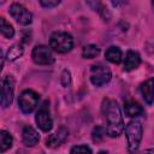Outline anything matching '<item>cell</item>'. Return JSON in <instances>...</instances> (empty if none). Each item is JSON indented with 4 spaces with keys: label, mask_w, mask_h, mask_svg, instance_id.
Returning a JSON list of instances; mask_svg holds the SVG:
<instances>
[{
    "label": "cell",
    "mask_w": 154,
    "mask_h": 154,
    "mask_svg": "<svg viewBox=\"0 0 154 154\" xmlns=\"http://www.w3.org/2000/svg\"><path fill=\"white\" fill-rule=\"evenodd\" d=\"M38 100H40L38 93H36L32 89H26L20 93L18 97V106L23 113L28 114L35 109V107L38 103Z\"/></svg>",
    "instance_id": "cell-4"
},
{
    "label": "cell",
    "mask_w": 154,
    "mask_h": 154,
    "mask_svg": "<svg viewBox=\"0 0 154 154\" xmlns=\"http://www.w3.org/2000/svg\"><path fill=\"white\" fill-rule=\"evenodd\" d=\"M85 1H87V4H88L94 11H97V12L102 13V10H105V8L102 7L100 0H85Z\"/></svg>",
    "instance_id": "cell-23"
},
{
    "label": "cell",
    "mask_w": 154,
    "mask_h": 154,
    "mask_svg": "<svg viewBox=\"0 0 154 154\" xmlns=\"http://www.w3.org/2000/svg\"><path fill=\"white\" fill-rule=\"evenodd\" d=\"M8 13L11 17L20 25H29L32 22V14L29 10H26L23 5L20 4H12Z\"/></svg>",
    "instance_id": "cell-8"
},
{
    "label": "cell",
    "mask_w": 154,
    "mask_h": 154,
    "mask_svg": "<svg viewBox=\"0 0 154 154\" xmlns=\"http://www.w3.org/2000/svg\"><path fill=\"white\" fill-rule=\"evenodd\" d=\"M99 53H100V48L96 45H87L83 47L82 57L85 59H93L96 55H99Z\"/></svg>",
    "instance_id": "cell-17"
},
{
    "label": "cell",
    "mask_w": 154,
    "mask_h": 154,
    "mask_svg": "<svg viewBox=\"0 0 154 154\" xmlns=\"http://www.w3.org/2000/svg\"><path fill=\"white\" fill-rule=\"evenodd\" d=\"M141 64V57L137 52L135 51H128L126 55H125V60H124V70L125 71H131L135 70L140 66Z\"/></svg>",
    "instance_id": "cell-13"
},
{
    "label": "cell",
    "mask_w": 154,
    "mask_h": 154,
    "mask_svg": "<svg viewBox=\"0 0 154 154\" xmlns=\"http://www.w3.org/2000/svg\"><path fill=\"white\" fill-rule=\"evenodd\" d=\"M0 22H1V34L6 37V38H12L13 36H14V29H13V26L4 18V17H1V19H0Z\"/></svg>",
    "instance_id": "cell-19"
},
{
    "label": "cell",
    "mask_w": 154,
    "mask_h": 154,
    "mask_svg": "<svg viewBox=\"0 0 154 154\" xmlns=\"http://www.w3.org/2000/svg\"><path fill=\"white\" fill-rule=\"evenodd\" d=\"M111 2L114 7H122L125 4H128V0H111Z\"/></svg>",
    "instance_id": "cell-25"
},
{
    "label": "cell",
    "mask_w": 154,
    "mask_h": 154,
    "mask_svg": "<svg viewBox=\"0 0 154 154\" xmlns=\"http://www.w3.org/2000/svg\"><path fill=\"white\" fill-rule=\"evenodd\" d=\"M143 135L142 125L138 120H131L125 126V136L128 140V149L129 152H135L138 149L141 140Z\"/></svg>",
    "instance_id": "cell-3"
},
{
    "label": "cell",
    "mask_w": 154,
    "mask_h": 154,
    "mask_svg": "<svg viewBox=\"0 0 154 154\" xmlns=\"http://www.w3.org/2000/svg\"><path fill=\"white\" fill-rule=\"evenodd\" d=\"M35 122L37 124V126L45 131V132H48L52 130L53 128V120H52V117L49 114V107H48V101H45L38 111L36 112V116H35Z\"/></svg>",
    "instance_id": "cell-7"
},
{
    "label": "cell",
    "mask_w": 154,
    "mask_h": 154,
    "mask_svg": "<svg viewBox=\"0 0 154 154\" xmlns=\"http://www.w3.org/2000/svg\"><path fill=\"white\" fill-rule=\"evenodd\" d=\"M22 55H23V47L20 45H13L12 47L8 48V51L6 53V58L10 61H13Z\"/></svg>",
    "instance_id": "cell-18"
},
{
    "label": "cell",
    "mask_w": 154,
    "mask_h": 154,
    "mask_svg": "<svg viewBox=\"0 0 154 154\" xmlns=\"http://www.w3.org/2000/svg\"><path fill=\"white\" fill-rule=\"evenodd\" d=\"M40 1V4L43 6V7H54V6H57L61 0H38Z\"/></svg>",
    "instance_id": "cell-24"
},
{
    "label": "cell",
    "mask_w": 154,
    "mask_h": 154,
    "mask_svg": "<svg viewBox=\"0 0 154 154\" xmlns=\"http://www.w3.org/2000/svg\"><path fill=\"white\" fill-rule=\"evenodd\" d=\"M124 112L128 117L130 118H136V117H141L143 116L144 113V109L143 107L137 102V101H134V100H129L124 103Z\"/></svg>",
    "instance_id": "cell-14"
},
{
    "label": "cell",
    "mask_w": 154,
    "mask_h": 154,
    "mask_svg": "<svg viewBox=\"0 0 154 154\" xmlns=\"http://www.w3.org/2000/svg\"><path fill=\"white\" fill-rule=\"evenodd\" d=\"M111 70L102 64H94L90 67V82L95 87H102L111 81Z\"/></svg>",
    "instance_id": "cell-5"
},
{
    "label": "cell",
    "mask_w": 154,
    "mask_h": 154,
    "mask_svg": "<svg viewBox=\"0 0 154 154\" xmlns=\"http://www.w3.org/2000/svg\"><path fill=\"white\" fill-rule=\"evenodd\" d=\"M152 5H153V10H154V0L152 1Z\"/></svg>",
    "instance_id": "cell-26"
},
{
    "label": "cell",
    "mask_w": 154,
    "mask_h": 154,
    "mask_svg": "<svg viewBox=\"0 0 154 154\" xmlns=\"http://www.w3.org/2000/svg\"><path fill=\"white\" fill-rule=\"evenodd\" d=\"M22 140H23V143L26 147H34L35 144L38 143L40 135H38V132L34 128H31V126L28 125V126H24V129H23Z\"/></svg>",
    "instance_id": "cell-12"
},
{
    "label": "cell",
    "mask_w": 154,
    "mask_h": 154,
    "mask_svg": "<svg viewBox=\"0 0 154 154\" xmlns=\"http://www.w3.org/2000/svg\"><path fill=\"white\" fill-rule=\"evenodd\" d=\"M12 143H13L12 135L6 130H1L0 131V153H5L7 149H10L12 147Z\"/></svg>",
    "instance_id": "cell-16"
},
{
    "label": "cell",
    "mask_w": 154,
    "mask_h": 154,
    "mask_svg": "<svg viewBox=\"0 0 154 154\" xmlns=\"http://www.w3.org/2000/svg\"><path fill=\"white\" fill-rule=\"evenodd\" d=\"M101 112L105 122V130L109 137H118L124 130V122L118 103L112 99H103Z\"/></svg>",
    "instance_id": "cell-1"
},
{
    "label": "cell",
    "mask_w": 154,
    "mask_h": 154,
    "mask_svg": "<svg viewBox=\"0 0 154 154\" xmlns=\"http://www.w3.org/2000/svg\"><path fill=\"white\" fill-rule=\"evenodd\" d=\"M105 135H107L106 130H105V126L103 128L102 126H95L93 132H91V138H93V141L95 143H97V142H101L103 140Z\"/></svg>",
    "instance_id": "cell-20"
},
{
    "label": "cell",
    "mask_w": 154,
    "mask_h": 154,
    "mask_svg": "<svg viewBox=\"0 0 154 154\" xmlns=\"http://www.w3.org/2000/svg\"><path fill=\"white\" fill-rule=\"evenodd\" d=\"M31 58L37 65H51L54 63V57L51 47L48 48L45 45H37L31 52Z\"/></svg>",
    "instance_id": "cell-6"
},
{
    "label": "cell",
    "mask_w": 154,
    "mask_h": 154,
    "mask_svg": "<svg viewBox=\"0 0 154 154\" xmlns=\"http://www.w3.org/2000/svg\"><path fill=\"white\" fill-rule=\"evenodd\" d=\"M49 47L60 54L67 53L73 47V38L70 34L64 31H55L51 35L49 38Z\"/></svg>",
    "instance_id": "cell-2"
},
{
    "label": "cell",
    "mask_w": 154,
    "mask_h": 154,
    "mask_svg": "<svg viewBox=\"0 0 154 154\" xmlns=\"http://www.w3.org/2000/svg\"><path fill=\"white\" fill-rule=\"evenodd\" d=\"M67 136H69L67 129L65 126H60L57 130V132H54V134L48 136V138L46 141V146L49 147V148H55V147L60 146L67 138Z\"/></svg>",
    "instance_id": "cell-10"
},
{
    "label": "cell",
    "mask_w": 154,
    "mask_h": 154,
    "mask_svg": "<svg viewBox=\"0 0 154 154\" xmlns=\"http://www.w3.org/2000/svg\"><path fill=\"white\" fill-rule=\"evenodd\" d=\"M105 58H106L108 61L113 63V64H119V63L122 61V59H123V52H122V49H120L119 47H117V46H111V47H108V48L106 49V52H105Z\"/></svg>",
    "instance_id": "cell-15"
},
{
    "label": "cell",
    "mask_w": 154,
    "mask_h": 154,
    "mask_svg": "<svg viewBox=\"0 0 154 154\" xmlns=\"http://www.w3.org/2000/svg\"><path fill=\"white\" fill-rule=\"evenodd\" d=\"M140 93L146 103L152 105L154 102V77L147 79L140 85Z\"/></svg>",
    "instance_id": "cell-11"
},
{
    "label": "cell",
    "mask_w": 154,
    "mask_h": 154,
    "mask_svg": "<svg viewBox=\"0 0 154 154\" xmlns=\"http://www.w3.org/2000/svg\"><path fill=\"white\" fill-rule=\"evenodd\" d=\"M14 81L11 76H5L1 81V106L7 108L13 101Z\"/></svg>",
    "instance_id": "cell-9"
},
{
    "label": "cell",
    "mask_w": 154,
    "mask_h": 154,
    "mask_svg": "<svg viewBox=\"0 0 154 154\" xmlns=\"http://www.w3.org/2000/svg\"><path fill=\"white\" fill-rule=\"evenodd\" d=\"M60 82L63 84V87H69L70 83H71V73L69 70H64L63 73H61V78H60Z\"/></svg>",
    "instance_id": "cell-21"
},
{
    "label": "cell",
    "mask_w": 154,
    "mask_h": 154,
    "mask_svg": "<svg viewBox=\"0 0 154 154\" xmlns=\"http://www.w3.org/2000/svg\"><path fill=\"white\" fill-rule=\"evenodd\" d=\"M71 153H91L93 150L87 146V144H79V146H75L70 149Z\"/></svg>",
    "instance_id": "cell-22"
}]
</instances>
